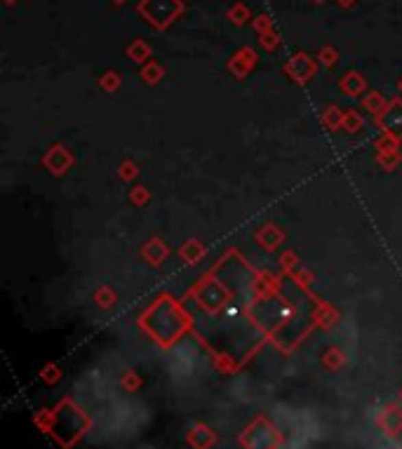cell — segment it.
<instances>
[{
    "label": "cell",
    "instance_id": "9c48e42d",
    "mask_svg": "<svg viewBox=\"0 0 402 449\" xmlns=\"http://www.w3.org/2000/svg\"><path fill=\"white\" fill-rule=\"evenodd\" d=\"M115 3H125V0H115Z\"/></svg>",
    "mask_w": 402,
    "mask_h": 449
},
{
    "label": "cell",
    "instance_id": "ba28073f",
    "mask_svg": "<svg viewBox=\"0 0 402 449\" xmlns=\"http://www.w3.org/2000/svg\"><path fill=\"white\" fill-rule=\"evenodd\" d=\"M5 3H14V0H5Z\"/></svg>",
    "mask_w": 402,
    "mask_h": 449
},
{
    "label": "cell",
    "instance_id": "3957f363",
    "mask_svg": "<svg viewBox=\"0 0 402 449\" xmlns=\"http://www.w3.org/2000/svg\"><path fill=\"white\" fill-rule=\"evenodd\" d=\"M255 64V52L252 50H242V52H238L235 54V59L230 62V69L235 71V73H247L250 71V66Z\"/></svg>",
    "mask_w": 402,
    "mask_h": 449
},
{
    "label": "cell",
    "instance_id": "8992f818",
    "mask_svg": "<svg viewBox=\"0 0 402 449\" xmlns=\"http://www.w3.org/2000/svg\"><path fill=\"white\" fill-rule=\"evenodd\" d=\"M320 57H322V62H324V64H332L334 59H337V54H334V50H332V47H324Z\"/></svg>",
    "mask_w": 402,
    "mask_h": 449
},
{
    "label": "cell",
    "instance_id": "7a4b0ae2",
    "mask_svg": "<svg viewBox=\"0 0 402 449\" xmlns=\"http://www.w3.org/2000/svg\"><path fill=\"white\" fill-rule=\"evenodd\" d=\"M287 71H289L292 75H294V78H308V75L316 71V64H313L311 59L306 57V54H296V57L289 62Z\"/></svg>",
    "mask_w": 402,
    "mask_h": 449
},
{
    "label": "cell",
    "instance_id": "277c9868",
    "mask_svg": "<svg viewBox=\"0 0 402 449\" xmlns=\"http://www.w3.org/2000/svg\"><path fill=\"white\" fill-rule=\"evenodd\" d=\"M146 54H148V47L144 45V43H134V45L130 47V57L137 59V62H144Z\"/></svg>",
    "mask_w": 402,
    "mask_h": 449
},
{
    "label": "cell",
    "instance_id": "6da1fadb",
    "mask_svg": "<svg viewBox=\"0 0 402 449\" xmlns=\"http://www.w3.org/2000/svg\"><path fill=\"white\" fill-rule=\"evenodd\" d=\"M184 5L181 0H144L139 5V12L144 14L148 24H153L156 29H167L174 19L181 14Z\"/></svg>",
    "mask_w": 402,
    "mask_h": 449
},
{
    "label": "cell",
    "instance_id": "5b68a950",
    "mask_svg": "<svg viewBox=\"0 0 402 449\" xmlns=\"http://www.w3.org/2000/svg\"><path fill=\"white\" fill-rule=\"evenodd\" d=\"M230 19H233L235 24H245V19H247V10L242 8V5H235V8L230 10Z\"/></svg>",
    "mask_w": 402,
    "mask_h": 449
},
{
    "label": "cell",
    "instance_id": "52a82bcc",
    "mask_svg": "<svg viewBox=\"0 0 402 449\" xmlns=\"http://www.w3.org/2000/svg\"><path fill=\"white\" fill-rule=\"evenodd\" d=\"M337 3H341V5H344V8H348V5H353L355 0H337Z\"/></svg>",
    "mask_w": 402,
    "mask_h": 449
}]
</instances>
